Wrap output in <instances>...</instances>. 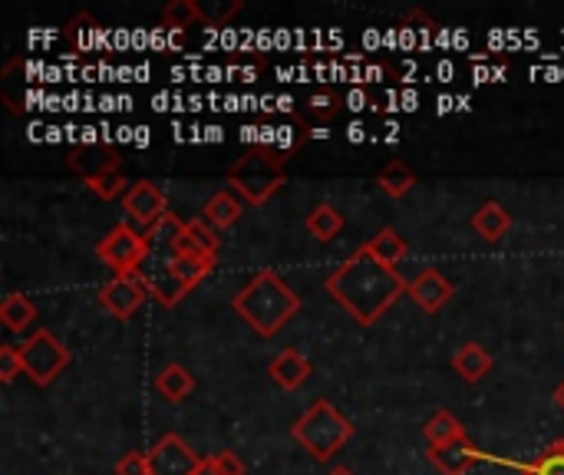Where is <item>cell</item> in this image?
I'll return each instance as SVG.
<instances>
[{
  "label": "cell",
  "mask_w": 564,
  "mask_h": 475,
  "mask_svg": "<svg viewBox=\"0 0 564 475\" xmlns=\"http://www.w3.org/2000/svg\"><path fill=\"white\" fill-rule=\"evenodd\" d=\"M423 436L430 446H443V443H453V440H463L466 436V427L449 413V410H436L426 427H423Z\"/></svg>",
  "instance_id": "obj_23"
},
{
  "label": "cell",
  "mask_w": 564,
  "mask_h": 475,
  "mask_svg": "<svg viewBox=\"0 0 564 475\" xmlns=\"http://www.w3.org/2000/svg\"><path fill=\"white\" fill-rule=\"evenodd\" d=\"M20 374H23L20 350H17L13 344H3V347H0V384H13Z\"/></svg>",
  "instance_id": "obj_29"
},
{
  "label": "cell",
  "mask_w": 564,
  "mask_h": 475,
  "mask_svg": "<svg viewBox=\"0 0 564 475\" xmlns=\"http://www.w3.org/2000/svg\"><path fill=\"white\" fill-rule=\"evenodd\" d=\"M426 456H430V463L436 466L440 475H469V469L479 460H489L482 450H476V443L469 436L453 440V443H443V446H430Z\"/></svg>",
  "instance_id": "obj_12"
},
{
  "label": "cell",
  "mask_w": 564,
  "mask_h": 475,
  "mask_svg": "<svg viewBox=\"0 0 564 475\" xmlns=\"http://www.w3.org/2000/svg\"><path fill=\"white\" fill-rule=\"evenodd\" d=\"M327 475H357L354 469H347V466H337V469H330Z\"/></svg>",
  "instance_id": "obj_35"
},
{
  "label": "cell",
  "mask_w": 564,
  "mask_h": 475,
  "mask_svg": "<svg viewBox=\"0 0 564 475\" xmlns=\"http://www.w3.org/2000/svg\"><path fill=\"white\" fill-rule=\"evenodd\" d=\"M367 248H370V255H373L377 261H383L387 268H397V265L410 255V245H406V238H403L397 228H380V231L367 241Z\"/></svg>",
  "instance_id": "obj_21"
},
{
  "label": "cell",
  "mask_w": 564,
  "mask_h": 475,
  "mask_svg": "<svg viewBox=\"0 0 564 475\" xmlns=\"http://www.w3.org/2000/svg\"><path fill=\"white\" fill-rule=\"evenodd\" d=\"M149 255H152V245H149L145 231H135L129 222L116 225L96 245V258L112 271V278H119V274H139V268L145 265Z\"/></svg>",
  "instance_id": "obj_7"
},
{
  "label": "cell",
  "mask_w": 564,
  "mask_h": 475,
  "mask_svg": "<svg viewBox=\"0 0 564 475\" xmlns=\"http://www.w3.org/2000/svg\"><path fill=\"white\" fill-rule=\"evenodd\" d=\"M20 360H23V374L36 384V387H50L73 360L69 347L53 334V331H36L30 334L23 344H17Z\"/></svg>",
  "instance_id": "obj_6"
},
{
  "label": "cell",
  "mask_w": 564,
  "mask_h": 475,
  "mask_svg": "<svg viewBox=\"0 0 564 475\" xmlns=\"http://www.w3.org/2000/svg\"><path fill=\"white\" fill-rule=\"evenodd\" d=\"M307 235L317 238V241H334L340 231H344V215L330 205V202H321L307 212V222H304Z\"/></svg>",
  "instance_id": "obj_20"
},
{
  "label": "cell",
  "mask_w": 564,
  "mask_h": 475,
  "mask_svg": "<svg viewBox=\"0 0 564 475\" xmlns=\"http://www.w3.org/2000/svg\"><path fill=\"white\" fill-rule=\"evenodd\" d=\"M311 370H314L311 360H307L301 350H294V347L281 350V354L271 360V367H268L271 380H274L281 390H297V387H304L307 377H311Z\"/></svg>",
  "instance_id": "obj_14"
},
{
  "label": "cell",
  "mask_w": 564,
  "mask_h": 475,
  "mask_svg": "<svg viewBox=\"0 0 564 475\" xmlns=\"http://www.w3.org/2000/svg\"><path fill=\"white\" fill-rule=\"evenodd\" d=\"M155 390L165 403H182L185 397H192L195 390V377L182 367V364H165L155 374Z\"/></svg>",
  "instance_id": "obj_17"
},
{
  "label": "cell",
  "mask_w": 564,
  "mask_h": 475,
  "mask_svg": "<svg viewBox=\"0 0 564 475\" xmlns=\"http://www.w3.org/2000/svg\"><path fill=\"white\" fill-rule=\"evenodd\" d=\"M288 182V165L278 149H248L231 169H228V185L238 188V195L248 205H264L271 202L281 185Z\"/></svg>",
  "instance_id": "obj_5"
},
{
  "label": "cell",
  "mask_w": 564,
  "mask_h": 475,
  "mask_svg": "<svg viewBox=\"0 0 564 475\" xmlns=\"http://www.w3.org/2000/svg\"><path fill=\"white\" fill-rule=\"evenodd\" d=\"M198 466H202V456L178 433H165L149 450V469H152V475H195Z\"/></svg>",
  "instance_id": "obj_9"
},
{
  "label": "cell",
  "mask_w": 564,
  "mask_h": 475,
  "mask_svg": "<svg viewBox=\"0 0 564 475\" xmlns=\"http://www.w3.org/2000/svg\"><path fill=\"white\" fill-rule=\"evenodd\" d=\"M291 436L297 440L301 450H307L311 460L327 463L334 460L354 436V423L330 403V400H317L307 407V413L291 427Z\"/></svg>",
  "instance_id": "obj_4"
},
{
  "label": "cell",
  "mask_w": 564,
  "mask_h": 475,
  "mask_svg": "<svg viewBox=\"0 0 564 475\" xmlns=\"http://www.w3.org/2000/svg\"><path fill=\"white\" fill-rule=\"evenodd\" d=\"M149 298H152V281L142 274H119V278L106 281L99 291V304L116 321H129Z\"/></svg>",
  "instance_id": "obj_8"
},
{
  "label": "cell",
  "mask_w": 564,
  "mask_h": 475,
  "mask_svg": "<svg viewBox=\"0 0 564 475\" xmlns=\"http://www.w3.org/2000/svg\"><path fill=\"white\" fill-rule=\"evenodd\" d=\"M195 475H221L218 473V466H215V456H205L202 460V466H198V473Z\"/></svg>",
  "instance_id": "obj_33"
},
{
  "label": "cell",
  "mask_w": 564,
  "mask_h": 475,
  "mask_svg": "<svg viewBox=\"0 0 564 475\" xmlns=\"http://www.w3.org/2000/svg\"><path fill=\"white\" fill-rule=\"evenodd\" d=\"M453 370L466 380V384H479L489 377L492 370V354L482 347V344H463L456 354H453Z\"/></svg>",
  "instance_id": "obj_16"
},
{
  "label": "cell",
  "mask_w": 564,
  "mask_h": 475,
  "mask_svg": "<svg viewBox=\"0 0 564 475\" xmlns=\"http://www.w3.org/2000/svg\"><path fill=\"white\" fill-rule=\"evenodd\" d=\"M0 321H3V327H7L10 334H20V331H26V327L36 321V304H33L26 294L10 291V294L0 301Z\"/></svg>",
  "instance_id": "obj_19"
},
{
  "label": "cell",
  "mask_w": 564,
  "mask_h": 475,
  "mask_svg": "<svg viewBox=\"0 0 564 475\" xmlns=\"http://www.w3.org/2000/svg\"><path fill=\"white\" fill-rule=\"evenodd\" d=\"M188 225V235L205 248V251H212V255H218V248H221V238H218V231L198 215V218H192V222H185Z\"/></svg>",
  "instance_id": "obj_28"
},
{
  "label": "cell",
  "mask_w": 564,
  "mask_h": 475,
  "mask_svg": "<svg viewBox=\"0 0 564 475\" xmlns=\"http://www.w3.org/2000/svg\"><path fill=\"white\" fill-rule=\"evenodd\" d=\"M519 475H564V436L545 446L529 466H519Z\"/></svg>",
  "instance_id": "obj_25"
},
{
  "label": "cell",
  "mask_w": 564,
  "mask_h": 475,
  "mask_svg": "<svg viewBox=\"0 0 564 475\" xmlns=\"http://www.w3.org/2000/svg\"><path fill=\"white\" fill-rule=\"evenodd\" d=\"M162 23H165L169 30H185V26L205 23V17H202V7H198L195 0H172V3H165V10H162Z\"/></svg>",
  "instance_id": "obj_24"
},
{
  "label": "cell",
  "mask_w": 564,
  "mask_h": 475,
  "mask_svg": "<svg viewBox=\"0 0 564 475\" xmlns=\"http://www.w3.org/2000/svg\"><path fill=\"white\" fill-rule=\"evenodd\" d=\"M215 466H218V473L221 475H248V466H245L235 453H228V450L215 453Z\"/></svg>",
  "instance_id": "obj_32"
},
{
  "label": "cell",
  "mask_w": 564,
  "mask_h": 475,
  "mask_svg": "<svg viewBox=\"0 0 564 475\" xmlns=\"http://www.w3.org/2000/svg\"><path fill=\"white\" fill-rule=\"evenodd\" d=\"M235 314L261 337H274L291 317L301 311V294L291 291V284L281 281L278 271L264 268L251 274V281L231 298Z\"/></svg>",
  "instance_id": "obj_2"
},
{
  "label": "cell",
  "mask_w": 564,
  "mask_h": 475,
  "mask_svg": "<svg viewBox=\"0 0 564 475\" xmlns=\"http://www.w3.org/2000/svg\"><path fill=\"white\" fill-rule=\"evenodd\" d=\"M377 185L383 195L390 198H406L416 185V172L403 162V159H390L380 172H377Z\"/></svg>",
  "instance_id": "obj_18"
},
{
  "label": "cell",
  "mask_w": 564,
  "mask_h": 475,
  "mask_svg": "<svg viewBox=\"0 0 564 475\" xmlns=\"http://www.w3.org/2000/svg\"><path fill=\"white\" fill-rule=\"evenodd\" d=\"M307 109H311V116H317V119H334V116L340 112V99H337L334 93H314Z\"/></svg>",
  "instance_id": "obj_30"
},
{
  "label": "cell",
  "mask_w": 564,
  "mask_h": 475,
  "mask_svg": "<svg viewBox=\"0 0 564 475\" xmlns=\"http://www.w3.org/2000/svg\"><path fill=\"white\" fill-rule=\"evenodd\" d=\"M555 403H558V407H562V410H564V380H562V387L555 390Z\"/></svg>",
  "instance_id": "obj_36"
},
{
  "label": "cell",
  "mask_w": 564,
  "mask_h": 475,
  "mask_svg": "<svg viewBox=\"0 0 564 475\" xmlns=\"http://www.w3.org/2000/svg\"><path fill=\"white\" fill-rule=\"evenodd\" d=\"M350 139L360 142V139H364V129H360V126H350Z\"/></svg>",
  "instance_id": "obj_34"
},
{
  "label": "cell",
  "mask_w": 564,
  "mask_h": 475,
  "mask_svg": "<svg viewBox=\"0 0 564 475\" xmlns=\"http://www.w3.org/2000/svg\"><path fill=\"white\" fill-rule=\"evenodd\" d=\"M116 475H152V469H149V453H126L116 463Z\"/></svg>",
  "instance_id": "obj_31"
},
{
  "label": "cell",
  "mask_w": 564,
  "mask_h": 475,
  "mask_svg": "<svg viewBox=\"0 0 564 475\" xmlns=\"http://www.w3.org/2000/svg\"><path fill=\"white\" fill-rule=\"evenodd\" d=\"M202 218H205L215 231H225V228H231V225L241 218V202H238L231 192H218V195H212V198L205 202Z\"/></svg>",
  "instance_id": "obj_22"
},
{
  "label": "cell",
  "mask_w": 564,
  "mask_h": 475,
  "mask_svg": "<svg viewBox=\"0 0 564 475\" xmlns=\"http://www.w3.org/2000/svg\"><path fill=\"white\" fill-rule=\"evenodd\" d=\"M324 291L360 324V327H373L406 291L410 281L397 271L387 268L383 261H377L370 255V248H357L337 271L327 274Z\"/></svg>",
  "instance_id": "obj_1"
},
{
  "label": "cell",
  "mask_w": 564,
  "mask_h": 475,
  "mask_svg": "<svg viewBox=\"0 0 564 475\" xmlns=\"http://www.w3.org/2000/svg\"><path fill=\"white\" fill-rule=\"evenodd\" d=\"M126 185H129V182H126L122 172H109V175H99V179H89V182H86V188H89L96 198H102V202H112V198L126 195V192H129Z\"/></svg>",
  "instance_id": "obj_26"
},
{
  "label": "cell",
  "mask_w": 564,
  "mask_h": 475,
  "mask_svg": "<svg viewBox=\"0 0 564 475\" xmlns=\"http://www.w3.org/2000/svg\"><path fill=\"white\" fill-rule=\"evenodd\" d=\"M159 274L152 278V298L162 304V307H175L192 288H198L212 268L218 265V255L205 251L192 235H188V225L175 235L172 241V251L169 258L159 261Z\"/></svg>",
  "instance_id": "obj_3"
},
{
  "label": "cell",
  "mask_w": 564,
  "mask_h": 475,
  "mask_svg": "<svg viewBox=\"0 0 564 475\" xmlns=\"http://www.w3.org/2000/svg\"><path fill=\"white\" fill-rule=\"evenodd\" d=\"M406 294L413 298V304H416L423 314H440V311L453 301L456 288H453V281H449L440 268H423V271L410 281V291H406Z\"/></svg>",
  "instance_id": "obj_11"
},
{
  "label": "cell",
  "mask_w": 564,
  "mask_h": 475,
  "mask_svg": "<svg viewBox=\"0 0 564 475\" xmlns=\"http://www.w3.org/2000/svg\"><path fill=\"white\" fill-rule=\"evenodd\" d=\"M122 208H126V215H129L135 225H142L145 231H149L152 225H159V222L169 215L165 192H162L155 182H149V179L129 185V192L122 195Z\"/></svg>",
  "instance_id": "obj_10"
},
{
  "label": "cell",
  "mask_w": 564,
  "mask_h": 475,
  "mask_svg": "<svg viewBox=\"0 0 564 475\" xmlns=\"http://www.w3.org/2000/svg\"><path fill=\"white\" fill-rule=\"evenodd\" d=\"M198 7H202V17H205L208 26H225L235 13H241L245 3L241 0H228V3H215L212 0V3H198Z\"/></svg>",
  "instance_id": "obj_27"
},
{
  "label": "cell",
  "mask_w": 564,
  "mask_h": 475,
  "mask_svg": "<svg viewBox=\"0 0 564 475\" xmlns=\"http://www.w3.org/2000/svg\"><path fill=\"white\" fill-rule=\"evenodd\" d=\"M66 165L83 179H99V175H109V172H119L122 159L112 152V149H99V145H83V149H73L66 155Z\"/></svg>",
  "instance_id": "obj_13"
},
{
  "label": "cell",
  "mask_w": 564,
  "mask_h": 475,
  "mask_svg": "<svg viewBox=\"0 0 564 475\" xmlns=\"http://www.w3.org/2000/svg\"><path fill=\"white\" fill-rule=\"evenodd\" d=\"M473 228L482 241H502L512 231V212L502 202H482V208L473 215Z\"/></svg>",
  "instance_id": "obj_15"
}]
</instances>
